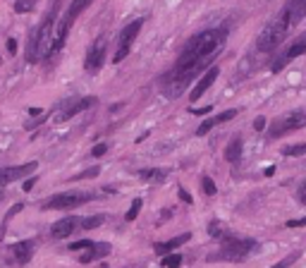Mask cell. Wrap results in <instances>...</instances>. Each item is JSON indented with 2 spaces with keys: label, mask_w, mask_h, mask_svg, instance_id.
<instances>
[{
  "label": "cell",
  "mask_w": 306,
  "mask_h": 268,
  "mask_svg": "<svg viewBox=\"0 0 306 268\" xmlns=\"http://www.w3.org/2000/svg\"><path fill=\"white\" fill-rule=\"evenodd\" d=\"M53 19H55V7L46 15V19L41 22V27H36L31 38H29V48H27V60L36 62L43 55H51V46H53Z\"/></svg>",
  "instance_id": "obj_2"
},
{
  "label": "cell",
  "mask_w": 306,
  "mask_h": 268,
  "mask_svg": "<svg viewBox=\"0 0 306 268\" xmlns=\"http://www.w3.org/2000/svg\"><path fill=\"white\" fill-rule=\"evenodd\" d=\"M208 235H211V237H216V239H223V225H220V223H218V220H213V223H211V225H208Z\"/></svg>",
  "instance_id": "obj_30"
},
{
  "label": "cell",
  "mask_w": 306,
  "mask_h": 268,
  "mask_svg": "<svg viewBox=\"0 0 306 268\" xmlns=\"http://www.w3.org/2000/svg\"><path fill=\"white\" fill-rule=\"evenodd\" d=\"M304 125H306V113H304V110L289 113V115H285V118L275 120V122L270 125V129H268V137H270V139H278V137H282L285 132H294V129H302Z\"/></svg>",
  "instance_id": "obj_7"
},
{
  "label": "cell",
  "mask_w": 306,
  "mask_h": 268,
  "mask_svg": "<svg viewBox=\"0 0 306 268\" xmlns=\"http://www.w3.org/2000/svg\"><path fill=\"white\" fill-rule=\"evenodd\" d=\"M96 103V98L93 96H84V98H70V101H65L62 103V110L55 115L57 122H65V120L74 118L77 113H82V110H86V108H91Z\"/></svg>",
  "instance_id": "obj_8"
},
{
  "label": "cell",
  "mask_w": 306,
  "mask_h": 268,
  "mask_svg": "<svg viewBox=\"0 0 306 268\" xmlns=\"http://www.w3.org/2000/svg\"><path fill=\"white\" fill-rule=\"evenodd\" d=\"M141 27H144V19H134V22H129L125 29L120 31V36H117V46H115V62H122V60L129 55V51H132V43H134V38L139 36Z\"/></svg>",
  "instance_id": "obj_6"
},
{
  "label": "cell",
  "mask_w": 306,
  "mask_h": 268,
  "mask_svg": "<svg viewBox=\"0 0 306 268\" xmlns=\"http://www.w3.org/2000/svg\"><path fill=\"white\" fill-rule=\"evenodd\" d=\"M306 151V142H302V144H292V146H285L282 149V153L285 156H289V158H294V156H302Z\"/></svg>",
  "instance_id": "obj_25"
},
{
  "label": "cell",
  "mask_w": 306,
  "mask_h": 268,
  "mask_svg": "<svg viewBox=\"0 0 306 268\" xmlns=\"http://www.w3.org/2000/svg\"><path fill=\"white\" fill-rule=\"evenodd\" d=\"M299 256H302V251H294V254H289L287 259H282V261H278V264H275L273 268H289L292 264H294V261H297V259H299Z\"/></svg>",
  "instance_id": "obj_31"
},
{
  "label": "cell",
  "mask_w": 306,
  "mask_h": 268,
  "mask_svg": "<svg viewBox=\"0 0 306 268\" xmlns=\"http://www.w3.org/2000/svg\"><path fill=\"white\" fill-rule=\"evenodd\" d=\"M96 194H86V192H65V194H55V197H51L48 201H43V209L46 211H62V209H77V206H82L86 201H91Z\"/></svg>",
  "instance_id": "obj_5"
},
{
  "label": "cell",
  "mask_w": 306,
  "mask_h": 268,
  "mask_svg": "<svg viewBox=\"0 0 306 268\" xmlns=\"http://www.w3.org/2000/svg\"><path fill=\"white\" fill-rule=\"evenodd\" d=\"M36 7V0H17L15 2V10L17 12H31Z\"/></svg>",
  "instance_id": "obj_29"
},
{
  "label": "cell",
  "mask_w": 306,
  "mask_h": 268,
  "mask_svg": "<svg viewBox=\"0 0 306 268\" xmlns=\"http://www.w3.org/2000/svg\"><path fill=\"white\" fill-rule=\"evenodd\" d=\"M93 242L91 239H79V242H74V244H70L67 249H72V251H79V249H89Z\"/></svg>",
  "instance_id": "obj_32"
},
{
  "label": "cell",
  "mask_w": 306,
  "mask_h": 268,
  "mask_svg": "<svg viewBox=\"0 0 306 268\" xmlns=\"http://www.w3.org/2000/svg\"><path fill=\"white\" fill-rule=\"evenodd\" d=\"M304 53H306V34H302V36L280 55V60H275V62L270 65V70H273V72H280V70H285L294 58H299V55H304Z\"/></svg>",
  "instance_id": "obj_9"
},
{
  "label": "cell",
  "mask_w": 306,
  "mask_h": 268,
  "mask_svg": "<svg viewBox=\"0 0 306 268\" xmlns=\"http://www.w3.org/2000/svg\"><path fill=\"white\" fill-rule=\"evenodd\" d=\"M282 10L289 15L292 24H297V22H302L306 17V0H287V5Z\"/></svg>",
  "instance_id": "obj_17"
},
{
  "label": "cell",
  "mask_w": 306,
  "mask_h": 268,
  "mask_svg": "<svg viewBox=\"0 0 306 268\" xmlns=\"http://www.w3.org/2000/svg\"><path fill=\"white\" fill-rule=\"evenodd\" d=\"M7 53H10V55L17 53V41H15V38H7Z\"/></svg>",
  "instance_id": "obj_37"
},
{
  "label": "cell",
  "mask_w": 306,
  "mask_h": 268,
  "mask_svg": "<svg viewBox=\"0 0 306 268\" xmlns=\"http://www.w3.org/2000/svg\"><path fill=\"white\" fill-rule=\"evenodd\" d=\"M139 175H141V179H146V182H163V179L167 178V170L153 168V170H141Z\"/></svg>",
  "instance_id": "obj_20"
},
{
  "label": "cell",
  "mask_w": 306,
  "mask_h": 268,
  "mask_svg": "<svg viewBox=\"0 0 306 268\" xmlns=\"http://www.w3.org/2000/svg\"><path fill=\"white\" fill-rule=\"evenodd\" d=\"M239 156H242V139H239V137H234V139L227 144V149H225V158H227L230 163H237V161H239Z\"/></svg>",
  "instance_id": "obj_19"
},
{
  "label": "cell",
  "mask_w": 306,
  "mask_h": 268,
  "mask_svg": "<svg viewBox=\"0 0 306 268\" xmlns=\"http://www.w3.org/2000/svg\"><path fill=\"white\" fill-rule=\"evenodd\" d=\"M225 29H206L201 34H196L194 38H189V43L182 48V55H189V58H213L216 51L223 46L225 41Z\"/></svg>",
  "instance_id": "obj_1"
},
{
  "label": "cell",
  "mask_w": 306,
  "mask_h": 268,
  "mask_svg": "<svg viewBox=\"0 0 306 268\" xmlns=\"http://www.w3.org/2000/svg\"><path fill=\"white\" fill-rule=\"evenodd\" d=\"M79 228V218H74V215H67V218H62V220H57L55 225L51 228V235L55 239H65L70 237L74 230Z\"/></svg>",
  "instance_id": "obj_14"
},
{
  "label": "cell",
  "mask_w": 306,
  "mask_h": 268,
  "mask_svg": "<svg viewBox=\"0 0 306 268\" xmlns=\"http://www.w3.org/2000/svg\"><path fill=\"white\" fill-rule=\"evenodd\" d=\"M253 247H256L253 239H237V237H232V235H223L220 251L213 254V256H208V259L211 261H218V259H223V261H239V259H244L249 254Z\"/></svg>",
  "instance_id": "obj_4"
},
{
  "label": "cell",
  "mask_w": 306,
  "mask_h": 268,
  "mask_svg": "<svg viewBox=\"0 0 306 268\" xmlns=\"http://www.w3.org/2000/svg\"><path fill=\"white\" fill-rule=\"evenodd\" d=\"M180 199H182L184 204H192V197H189V192H187V189H182V187H180Z\"/></svg>",
  "instance_id": "obj_39"
},
{
  "label": "cell",
  "mask_w": 306,
  "mask_h": 268,
  "mask_svg": "<svg viewBox=\"0 0 306 268\" xmlns=\"http://www.w3.org/2000/svg\"><path fill=\"white\" fill-rule=\"evenodd\" d=\"M161 266L163 268H180L182 266V256H180V254H165L163 261H161Z\"/></svg>",
  "instance_id": "obj_22"
},
{
  "label": "cell",
  "mask_w": 306,
  "mask_h": 268,
  "mask_svg": "<svg viewBox=\"0 0 306 268\" xmlns=\"http://www.w3.org/2000/svg\"><path fill=\"white\" fill-rule=\"evenodd\" d=\"M36 168H38V163H24V165H15V168H0V187L24 178L27 173H34Z\"/></svg>",
  "instance_id": "obj_11"
},
{
  "label": "cell",
  "mask_w": 306,
  "mask_h": 268,
  "mask_svg": "<svg viewBox=\"0 0 306 268\" xmlns=\"http://www.w3.org/2000/svg\"><path fill=\"white\" fill-rule=\"evenodd\" d=\"M192 235L189 232H184V235H177V237L167 239V242H158V244H153V251L158 254V256H165V254H172V249H177V247H182L184 242H189Z\"/></svg>",
  "instance_id": "obj_16"
},
{
  "label": "cell",
  "mask_w": 306,
  "mask_h": 268,
  "mask_svg": "<svg viewBox=\"0 0 306 268\" xmlns=\"http://www.w3.org/2000/svg\"><path fill=\"white\" fill-rule=\"evenodd\" d=\"M2 197H5V194H2V192H0V201H2Z\"/></svg>",
  "instance_id": "obj_42"
},
{
  "label": "cell",
  "mask_w": 306,
  "mask_h": 268,
  "mask_svg": "<svg viewBox=\"0 0 306 268\" xmlns=\"http://www.w3.org/2000/svg\"><path fill=\"white\" fill-rule=\"evenodd\" d=\"M263 127H266V118H256V120H253V129H256V132H261Z\"/></svg>",
  "instance_id": "obj_38"
},
{
  "label": "cell",
  "mask_w": 306,
  "mask_h": 268,
  "mask_svg": "<svg viewBox=\"0 0 306 268\" xmlns=\"http://www.w3.org/2000/svg\"><path fill=\"white\" fill-rule=\"evenodd\" d=\"M93 0H72V5L67 7V15H65V22H70V24H74V19L82 15L84 10L91 5Z\"/></svg>",
  "instance_id": "obj_18"
},
{
  "label": "cell",
  "mask_w": 306,
  "mask_h": 268,
  "mask_svg": "<svg viewBox=\"0 0 306 268\" xmlns=\"http://www.w3.org/2000/svg\"><path fill=\"white\" fill-rule=\"evenodd\" d=\"M22 209H24V204H15L12 209L7 211V215H5V220H2V228H0V237L5 235V228H7V223H10V220H12V218H15V215H17Z\"/></svg>",
  "instance_id": "obj_23"
},
{
  "label": "cell",
  "mask_w": 306,
  "mask_h": 268,
  "mask_svg": "<svg viewBox=\"0 0 306 268\" xmlns=\"http://www.w3.org/2000/svg\"><path fill=\"white\" fill-rule=\"evenodd\" d=\"M103 60H106V41H98V43L91 46V51L86 55V62H84V70L89 74H96V72H101Z\"/></svg>",
  "instance_id": "obj_10"
},
{
  "label": "cell",
  "mask_w": 306,
  "mask_h": 268,
  "mask_svg": "<svg viewBox=\"0 0 306 268\" xmlns=\"http://www.w3.org/2000/svg\"><path fill=\"white\" fill-rule=\"evenodd\" d=\"M289 27H294L292 24V19H289V15L282 10L278 15V19H273L266 29L258 34V41H256V48L261 51V53H270V51H275L280 43L285 41V36H287V31Z\"/></svg>",
  "instance_id": "obj_3"
},
{
  "label": "cell",
  "mask_w": 306,
  "mask_h": 268,
  "mask_svg": "<svg viewBox=\"0 0 306 268\" xmlns=\"http://www.w3.org/2000/svg\"><path fill=\"white\" fill-rule=\"evenodd\" d=\"M201 187H203V192H206L208 197L218 194V187H216V182H213L211 178H201Z\"/></svg>",
  "instance_id": "obj_28"
},
{
  "label": "cell",
  "mask_w": 306,
  "mask_h": 268,
  "mask_svg": "<svg viewBox=\"0 0 306 268\" xmlns=\"http://www.w3.org/2000/svg\"><path fill=\"white\" fill-rule=\"evenodd\" d=\"M304 225H306V215L297 218V220H287V228H304Z\"/></svg>",
  "instance_id": "obj_35"
},
{
  "label": "cell",
  "mask_w": 306,
  "mask_h": 268,
  "mask_svg": "<svg viewBox=\"0 0 306 268\" xmlns=\"http://www.w3.org/2000/svg\"><path fill=\"white\" fill-rule=\"evenodd\" d=\"M213 110V106H203V108H198V110H192V115H206V113H211Z\"/></svg>",
  "instance_id": "obj_40"
},
{
  "label": "cell",
  "mask_w": 306,
  "mask_h": 268,
  "mask_svg": "<svg viewBox=\"0 0 306 268\" xmlns=\"http://www.w3.org/2000/svg\"><path fill=\"white\" fill-rule=\"evenodd\" d=\"M218 122H216V118H208V120H203L201 125H198V129H196V137H203V134H208L213 127H216Z\"/></svg>",
  "instance_id": "obj_26"
},
{
  "label": "cell",
  "mask_w": 306,
  "mask_h": 268,
  "mask_svg": "<svg viewBox=\"0 0 306 268\" xmlns=\"http://www.w3.org/2000/svg\"><path fill=\"white\" fill-rule=\"evenodd\" d=\"M110 254V244L108 242H93L89 247V251H82L79 254V261L82 264H91V261H98V259H106Z\"/></svg>",
  "instance_id": "obj_15"
},
{
  "label": "cell",
  "mask_w": 306,
  "mask_h": 268,
  "mask_svg": "<svg viewBox=\"0 0 306 268\" xmlns=\"http://www.w3.org/2000/svg\"><path fill=\"white\" fill-rule=\"evenodd\" d=\"M36 179H38V175H31L29 179H24V192H31L34 189V184H36Z\"/></svg>",
  "instance_id": "obj_36"
},
{
  "label": "cell",
  "mask_w": 306,
  "mask_h": 268,
  "mask_svg": "<svg viewBox=\"0 0 306 268\" xmlns=\"http://www.w3.org/2000/svg\"><path fill=\"white\" fill-rule=\"evenodd\" d=\"M98 173H101V168H98V165H96V168H86L84 173H77V175H72V178H70V182H77V179H91V178H96Z\"/></svg>",
  "instance_id": "obj_24"
},
{
  "label": "cell",
  "mask_w": 306,
  "mask_h": 268,
  "mask_svg": "<svg viewBox=\"0 0 306 268\" xmlns=\"http://www.w3.org/2000/svg\"><path fill=\"white\" fill-rule=\"evenodd\" d=\"M218 74H220V67H218V65L208 67V70L203 72V77L198 79V84H196L194 89H192V96H189V98H192V101H198V98H201V96H203L206 91L213 87V82L218 79Z\"/></svg>",
  "instance_id": "obj_12"
},
{
  "label": "cell",
  "mask_w": 306,
  "mask_h": 268,
  "mask_svg": "<svg viewBox=\"0 0 306 268\" xmlns=\"http://www.w3.org/2000/svg\"><path fill=\"white\" fill-rule=\"evenodd\" d=\"M34 239H22V242H15L12 247H10V254L15 256V261L19 264V266H24L31 261V256H34Z\"/></svg>",
  "instance_id": "obj_13"
},
{
  "label": "cell",
  "mask_w": 306,
  "mask_h": 268,
  "mask_svg": "<svg viewBox=\"0 0 306 268\" xmlns=\"http://www.w3.org/2000/svg\"><path fill=\"white\" fill-rule=\"evenodd\" d=\"M141 206H144V201H141V199H134V201H132V206H129V211H127V215H125V218H127V220H134V218H137V215H139V213H141Z\"/></svg>",
  "instance_id": "obj_27"
},
{
  "label": "cell",
  "mask_w": 306,
  "mask_h": 268,
  "mask_svg": "<svg viewBox=\"0 0 306 268\" xmlns=\"http://www.w3.org/2000/svg\"><path fill=\"white\" fill-rule=\"evenodd\" d=\"M106 151H108V144H96V146L91 149V156H93V158H101V156H106Z\"/></svg>",
  "instance_id": "obj_34"
},
{
  "label": "cell",
  "mask_w": 306,
  "mask_h": 268,
  "mask_svg": "<svg viewBox=\"0 0 306 268\" xmlns=\"http://www.w3.org/2000/svg\"><path fill=\"white\" fill-rule=\"evenodd\" d=\"M299 201H302V204L306 206V182L302 184V189H299Z\"/></svg>",
  "instance_id": "obj_41"
},
{
  "label": "cell",
  "mask_w": 306,
  "mask_h": 268,
  "mask_svg": "<svg viewBox=\"0 0 306 268\" xmlns=\"http://www.w3.org/2000/svg\"><path fill=\"white\" fill-rule=\"evenodd\" d=\"M234 115H237V110H234V108H230V110H225V113H220V115L216 118V122H218V125H220V122H227V120H232Z\"/></svg>",
  "instance_id": "obj_33"
},
{
  "label": "cell",
  "mask_w": 306,
  "mask_h": 268,
  "mask_svg": "<svg viewBox=\"0 0 306 268\" xmlns=\"http://www.w3.org/2000/svg\"><path fill=\"white\" fill-rule=\"evenodd\" d=\"M103 215H89V218H84V220H79V228H84V230H96V228H101L103 225Z\"/></svg>",
  "instance_id": "obj_21"
}]
</instances>
